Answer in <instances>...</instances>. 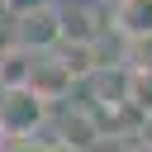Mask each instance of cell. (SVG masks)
I'll list each match as a JSON object with an SVG mask.
<instances>
[{
    "mask_svg": "<svg viewBox=\"0 0 152 152\" xmlns=\"http://www.w3.org/2000/svg\"><path fill=\"white\" fill-rule=\"evenodd\" d=\"M71 86H76V81H71V71L62 66V57H57V52H38L33 66H28V86H24V90H28L33 100L52 104V100H62Z\"/></svg>",
    "mask_w": 152,
    "mask_h": 152,
    "instance_id": "3",
    "label": "cell"
},
{
    "mask_svg": "<svg viewBox=\"0 0 152 152\" xmlns=\"http://www.w3.org/2000/svg\"><path fill=\"white\" fill-rule=\"evenodd\" d=\"M95 138H100V128L90 124L86 109H76V114L62 119V147H95Z\"/></svg>",
    "mask_w": 152,
    "mask_h": 152,
    "instance_id": "6",
    "label": "cell"
},
{
    "mask_svg": "<svg viewBox=\"0 0 152 152\" xmlns=\"http://www.w3.org/2000/svg\"><path fill=\"white\" fill-rule=\"evenodd\" d=\"M138 152H152V147H138Z\"/></svg>",
    "mask_w": 152,
    "mask_h": 152,
    "instance_id": "10",
    "label": "cell"
},
{
    "mask_svg": "<svg viewBox=\"0 0 152 152\" xmlns=\"http://www.w3.org/2000/svg\"><path fill=\"white\" fill-rule=\"evenodd\" d=\"M5 147H10V142H5V133H0V152H5Z\"/></svg>",
    "mask_w": 152,
    "mask_h": 152,
    "instance_id": "9",
    "label": "cell"
},
{
    "mask_svg": "<svg viewBox=\"0 0 152 152\" xmlns=\"http://www.w3.org/2000/svg\"><path fill=\"white\" fill-rule=\"evenodd\" d=\"M0 14H10V5H5V0H0Z\"/></svg>",
    "mask_w": 152,
    "mask_h": 152,
    "instance_id": "8",
    "label": "cell"
},
{
    "mask_svg": "<svg viewBox=\"0 0 152 152\" xmlns=\"http://www.w3.org/2000/svg\"><path fill=\"white\" fill-rule=\"evenodd\" d=\"M43 119H48L43 100H33L28 90H0V133H5V142H28Z\"/></svg>",
    "mask_w": 152,
    "mask_h": 152,
    "instance_id": "2",
    "label": "cell"
},
{
    "mask_svg": "<svg viewBox=\"0 0 152 152\" xmlns=\"http://www.w3.org/2000/svg\"><path fill=\"white\" fill-rule=\"evenodd\" d=\"M10 43L24 48V52H33V57H38V52H52V48L62 43V14H57V5L43 0V5L14 14V33H10Z\"/></svg>",
    "mask_w": 152,
    "mask_h": 152,
    "instance_id": "1",
    "label": "cell"
},
{
    "mask_svg": "<svg viewBox=\"0 0 152 152\" xmlns=\"http://www.w3.org/2000/svg\"><path fill=\"white\" fill-rule=\"evenodd\" d=\"M28 66H33V52L5 43L0 48V90H24L28 86Z\"/></svg>",
    "mask_w": 152,
    "mask_h": 152,
    "instance_id": "5",
    "label": "cell"
},
{
    "mask_svg": "<svg viewBox=\"0 0 152 152\" xmlns=\"http://www.w3.org/2000/svg\"><path fill=\"white\" fill-rule=\"evenodd\" d=\"M114 28L124 38H147L152 33V0H114Z\"/></svg>",
    "mask_w": 152,
    "mask_h": 152,
    "instance_id": "4",
    "label": "cell"
},
{
    "mask_svg": "<svg viewBox=\"0 0 152 152\" xmlns=\"http://www.w3.org/2000/svg\"><path fill=\"white\" fill-rule=\"evenodd\" d=\"M10 5V14H24V10H33V5H43V0H5Z\"/></svg>",
    "mask_w": 152,
    "mask_h": 152,
    "instance_id": "7",
    "label": "cell"
}]
</instances>
